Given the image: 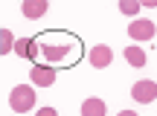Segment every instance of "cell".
<instances>
[{
  "label": "cell",
  "instance_id": "cell-1",
  "mask_svg": "<svg viewBox=\"0 0 157 116\" xmlns=\"http://www.w3.org/2000/svg\"><path fill=\"white\" fill-rule=\"evenodd\" d=\"M38 41V52H41V64L50 67H73L82 58V41L76 35L67 32H47V35H35Z\"/></svg>",
  "mask_w": 157,
  "mask_h": 116
},
{
  "label": "cell",
  "instance_id": "cell-2",
  "mask_svg": "<svg viewBox=\"0 0 157 116\" xmlns=\"http://www.w3.org/2000/svg\"><path fill=\"white\" fill-rule=\"evenodd\" d=\"M9 105H12L15 113H29L35 107V90H32V84H17V87L9 93Z\"/></svg>",
  "mask_w": 157,
  "mask_h": 116
},
{
  "label": "cell",
  "instance_id": "cell-3",
  "mask_svg": "<svg viewBox=\"0 0 157 116\" xmlns=\"http://www.w3.org/2000/svg\"><path fill=\"white\" fill-rule=\"evenodd\" d=\"M154 32H157V26H154V21H148V17H137V21L128 23L131 41H151Z\"/></svg>",
  "mask_w": 157,
  "mask_h": 116
},
{
  "label": "cell",
  "instance_id": "cell-4",
  "mask_svg": "<svg viewBox=\"0 0 157 116\" xmlns=\"http://www.w3.org/2000/svg\"><path fill=\"white\" fill-rule=\"evenodd\" d=\"M56 76H58V70L50 67V64H35L29 70V78H32L35 87H52L56 84Z\"/></svg>",
  "mask_w": 157,
  "mask_h": 116
},
{
  "label": "cell",
  "instance_id": "cell-5",
  "mask_svg": "<svg viewBox=\"0 0 157 116\" xmlns=\"http://www.w3.org/2000/svg\"><path fill=\"white\" fill-rule=\"evenodd\" d=\"M131 96H134V102H140V105H151L157 99V81H151V78L137 81L134 87H131Z\"/></svg>",
  "mask_w": 157,
  "mask_h": 116
},
{
  "label": "cell",
  "instance_id": "cell-6",
  "mask_svg": "<svg viewBox=\"0 0 157 116\" xmlns=\"http://www.w3.org/2000/svg\"><path fill=\"white\" fill-rule=\"evenodd\" d=\"M87 61H90V67H96V70H105V67L113 64V50L108 44H96V47H90Z\"/></svg>",
  "mask_w": 157,
  "mask_h": 116
},
{
  "label": "cell",
  "instance_id": "cell-7",
  "mask_svg": "<svg viewBox=\"0 0 157 116\" xmlns=\"http://www.w3.org/2000/svg\"><path fill=\"white\" fill-rule=\"evenodd\" d=\"M47 9H50L47 0H23V3H21V15L26 17V21H38V17H44Z\"/></svg>",
  "mask_w": 157,
  "mask_h": 116
},
{
  "label": "cell",
  "instance_id": "cell-8",
  "mask_svg": "<svg viewBox=\"0 0 157 116\" xmlns=\"http://www.w3.org/2000/svg\"><path fill=\"white\" fill-rule=\"evenodd\" d=\"M105 113H108V107H105V102H102V99H84L82 116H105Z\"/></svg>",
  "mask_w": 157,
  "mask_h": 116
},
{
  "label": "cell",
  "instance_id": "cell-9",
  "mask_svg": "<svg viewBox=\"0 0 157 116\" xmlns=\"http://www.w3.org/2000/svg\"><path fill=\"white\" fill-rule=\"evenodd\" d=\"M125 61H128L131 67H137V70H140V67H146V52H143V47H125Z\"/></svg>",
  "mask_w": 157,
  "mask_h": 116
},
{
  "label": "cell",
  "instance_id": "cell-10",
  "mask_svg": "<svg viewBox=\"0 0 157 116\" xmlns=\"http://www.w3.org/2000/svg\"><path fill=\"white\" fill-rule=\"evenodd\" d=\"M15 35H12V29H0V52L3 55H9V52H15Z\"/></svg>",
  "mask_w": 157,
  "mask_h": 116
},
{
  "label": "cell",
  "instance_id": "cell-11",
  "mask_svg": "<svg viewBox=\"0 0 157 116\" xmlns=\"http://www.w3.org/2000/svg\"><path fill=\"white\" fill-rule=\"evenodd\" d=\"M140 6L143 3H137V0H122V3H119V12H122V15H131L137 21V12H140Z\"/></svg>",
  "mask_w": 157,
  "mask_h": 116
},
{
  "label": "cell",
  "instance_id": "cell-12",
  "mask_svg": "<svg viewBox=\"0 0 157 116\" xmlns=\"http://www.w3.org/2000/svg\"><path fill=\"white\" fill-rule=\"evenodd\" d=\"M35 116H58V113H56V107H41Z\"/></svg>",
  "mask_w": 157,
  "mask_h": 116
},
{
  "label": "cell",
  "instance_id": "cell-13",
  "mask_svg": "<svg viewBox=\"0 0 157 116\" xmlns=\"http://www.w3.org/2000/svg\"><path fill=\"white\" fill-rule=\"evenodd\" d=\"M117 116H137V113H134V110H119Z\"/></svg>",
  "mask_w": 157,
  "mask_h": 116
}]
</instances>
